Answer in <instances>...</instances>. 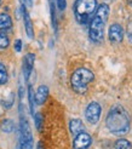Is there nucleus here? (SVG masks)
<instances>
[{
    "mask_svg": "<svg viewBox=\"0 0 132 149\" xmlns=\"http://www.w3.org/2000/svg\"><path fill=\"white\" fill-rule=\"evenodd\" d=\"M34 116V123H35V127L38 131H41L42 129V124H44V118L41 113H36L33 115Z\"/></svg>",
    "mask_w": 132,
    "mask_h": 149,
    "instance_id": "obj_18",
    "label": "nucleus"
},
{
    "mask_svg": "<svg viewBox=\"0 0 132 149\" xmlns=\"http://www.w3.org/2000/svg\"><path fill=\"white\" fill-rule=\"evenodd\" d=\"M69 130L73 135L76 136L79 133L85 132V125L83 124L81 120H79V119H73L69 123Z\"/></svg>",
    "mask_w": 132,
    "mask_h": 149,
    "instance_id": "obj_12",
    "label": "nucleus"
},
{
    "mask_svg": "<svg viewBox=\"0 0 132 149\" xmlns=\"http://www.w3.org/2000/svg\"><path fill=\"white\" fill-rule=\"evenodd\" d=\"M97 7V0H75L74 3V16L78 23L87 24L92 19Z\"/></svg>",
    "mask_w": 132,
    "mask_h": 149,
    "instance_id": "obj_3",
    "label": "nucleus"
},
{
    "mask_svg": "<svg viewBox=\"0 0 132 149\" xmlns=\"http://www.w3.org/2000/svg\"><path fill=\"white\" fill-rule=\"evenodd\" d=\"M21 50H22V41L19 39H17L16 41H15V51L21 52Z\"/></svg>",
    "mask_w": 132,
    "mask_h": 149,
    "instance_id": "obj_22",
    "label": "nucleus"
},
{
    "mask_svg": "<svg viewBox=\"0 0 132 149\" xmlns=\"http://www.w3.org/2000/svg\"><path fill=\"white\" fill-rule=\"evenodd\" d=\"M106 126L116 136L126 135L130 130V116L121 106L113 107L106 118Z\"/></svg>",
    "mask_w": 132,
    "mask_h": 149,
    "instance_id": "obj_1",
    "label": "nucleus"
},
{
    "mask_svg": "<svg viewBox=\"0 0 132 149\" xmlns=\"http://www.w3.org/2000/svg\"><path fill=\"white\" fill-rule=\"evenodd\" d=\"M12 27V19L7 13H0V32L5 33Z\"/></svg>",
    "mask_w": 132,
    "mask_h": 149,
    "instance_id": "obj_13",
    "label": "nucleus"
},
{
    "mask_svg": "<svg viewBox=\"0 0 132 149\" xmlns=\"http://www.w3.org/2000/svg\"><path fill=\"white\" fill-rule=\"evenodd\" d=\"M28 98H29V108H31V113H32V115H34V95H33L32 86L28 87Z\"/></svg>",
    "mask_w": 132,
    "mask_h": 149,
    "instance_id": "obj_19",
    "label": "nucleus"
},
{
    "mask_svg": "<svg viewBox=\"0 0 132 149\" xmlns=\"http://www.w3.org/2000/svg\"><path fill=\"white\" fill-rule=\"evenodd\" d=\"M34 61H35V55L34 54H27L23 58V64H22V69H23V75L26 81H28L29 77L32 74L33 67H34Z\"/></svg>",
    "mask_w": 132,
    "mask_h": 149,
    "instance_id": "obj_9",
    "label": "nucleus"
},
{
    "mask_svg": "<svg viewBox=\"0 0 132 149\" xmlns=\"http://www.w3.org/2000/svg\"><path fill=\"white\" fill-rule=\"evenodd\" d=\"M47 96H49V87L46 85H40L35 92V96H34L35 103L41 106V104H44L45 101L47 100Z\"/></svg>",
    "mask_w": 132,
    "mask_h": 149,
    "instance_id": "obj_11",
    "label": "nucleus"
},
{
    "mask_svg": "<svg viewBox=\"0 0 132 149\" xmlns=\"http://www.w3.org/2000/svg\"><path fill=\"white\" fill-rule=\"evenodd\" d=\"M7 79H9V75H7V70L6 67L0 63V85H4L7 83Z\"/></svg>",
    "mask_w": 132,
    "mask_h": 149,
    "instance_id": "obj_17",
    "label": "nucleus"
},
{
    "mask_svg": "<svg viewBox=\"0 0 132 149\" xmlns=\"http://www.w3.org/2000/svg\"><path fill=\"white\" fill-rule=\"evenodd\" d=\"M101 111H102V108L99 104L97 102H91L89 106L86 107V110H85L86 120L92 125L97 124L99 120V116H101Z\"/></svg>",
    "mask_w": 132,
    "mask_h": 149,
    "instance_id": "obj_6",
    "label": "nucleus"
},
{
    "mask_svg": "<svg viewBox=\"0 0 132 149\" xmlns=\"http://www.w3.org/2000/svg\"><path fill=\"white\" fill-rule=\"evenodd\" d=\"M94 79L93 73L87 68H79L72 74L70 84L76 93H85L87 86Z\"/></svg>",
    "mask_w": 132,
    "mask_h": 149,
    "instance_id": "obj_4",
    "label": "nucleus"
},
{
    "mask_svg": "<svg viewBox=\"0 0 132 149\" xmlns=\"http://www.w3.org/2000/svg\"><path fill=\"white\" fill-rule=\"evenodd\" d=\"M108 36H109V40L110 42L114 44H119L124 39V29L120 24L118 23H114L109 27V32H108Z\"/></svg>",
    "mask_w": 132,
    "mask_h": 149,
    "instance_id": "obj_8",
    "label": "nucleus"
},
{
    "mask_svg": "<svg viewBox=\"0 0 132 149\" xmlns=\"http://www.w3.org/2000/svg\"><path fill=\"white\" fill-rule=\"evenodd\" d=\"M109 16V6L107 4H101L96 12H94L93 17L90 22V39L93 42H102L103 41V34H104V27L106 22Z\"/></svg>",
    "mask_w": 132,
    "mask_h": 149,
    "instance_id": "obj_2",
    "label": "nucleus"
},
{
    "mask_svg": "<svg viewBox=\"0 0 132 149\" xmlns=\"http://www.w3.org/2000/svg\"><path fill=\"white\" fill-rule=\"evenodd\" d=\"M92 143V138L89 133L81 132L75 136L74 142H73V147L74 149H87Z\"/></svg>",
    "mask_w": 132,
    "mask_h": 149,
    "instance_id": "obj_7",
    "label": "nucleus"
},
{
    "mask_svg": "<svg viewBox=\"0 0 132 149\" xmlns=\"http://www.w3.org/2000/svg\"><path fill=\"white\" fill-rule=\"evenodd\" d=\"M18 149H32L33 148V136L31 132V127L27 121V119L21 115L19 123V139H18Z\"/></svg>",
    "mask_w": 132,
    "mask_h": 149,
    "instance_id": "obj_5",
    "label": "nucleus"
},
{
    "mask_svg": "<svg viewBox=\"0 0 132 149\" xmlns=\"http://www.w3.org/2000/svg\"><path fill=\"white\" fill-rule=\"evenodd\" d=\"M126 1H127V4H129L131 7H132V0H126Z\"/></svg>",
    "mask_w": 132,
    "mask_h": 149,
    "instance_id": "obj_26",
    "label": "nucleus"
},
{
    "mask_svg": "<svg viewBox=\"0 0 132 149\" xmlns=\"http://www.w3.org/2000/svg\"><path fill=\"white\" fill-rule=\"evenodd\" d=\"M22 12H23V21H24V28H26L27 35H28L29 39H33L34 38V28H33V23H32L31 16H29L28 11L26 10L24 4H22Z\"/></svg>",
    "mask_w": 132,
    "mask_h": 149,
    "instance_id": "obj_10",
    "label": "nucleus"
},
{
    "mask_svg": "<svg viewBox=\"0 0 132 149\" xmlns=\"http://www.w3.org/2000/svg\"><path fill=\"white\" fill-rule=\"evenodd\" d=\"M36 149H44V144H42V142H39V143H38V147H36Z\"/></svg>",
    "mask_w": 132,
    "mask_h": 149,
    "instance_id": "obj_24",
    "label": "nucleus"
},
{
    "mask_svg": "<svg viewBox=\"0 0 132 149\" xmlns=\"http://www.w3.org/2000/svg\"><path fill=\"white\" fill-rule=\"evenodd\" d=\"M10 45V40L7 38V35L5 33L0 32V49H6Z\"/></svg>",
    "mask_w": 132,
    "mask_h": 149,
    "instance_id": "obj_20",
    "label": "nucleus"
},
{
    "mask_svg": "<svg viewBox=\"0 0 132 149\" xmlns=\"http://www.w3.org/2000/svg\"><path fill=\"white\" fill-rule=\"evenodd\" d=\"M50 3V12H51V22H52V28L55 33H57V18H56V11H55V4L53 0H49Z\"/></svg>",
    "mask_w": 132,
    "mask_h": 149,
    "instance_id": "obj_16",
    "label": "nucleus"
},
{
    "mask_svg": "<svg viewBox=\"0 0 132 149\" xmlns=\"http://www.w3.org/2000/svg\"><path fill=\"white\" fill-rule=\"evenodd\" d=\"M0 4H1V0H0Z\"/></svg>",
    "mask_w": 132,
    "mask_h": 149,
    "instance_id": "obj_27",
    "label": "nucleus"
},
{
    "mask_svg": "<svg viewBox=\"0 0 132 149\" xmlns=\"http://www.w3.org/2000/svg\"><path fill=\"white\" fill-rule=\"evenodd\" d=\"M27 4H28L29 6H32V4H33V0H27Z\"/></svg>",
    "mask_w": 132,
    "mask_h": 149,
    "instance_id": "obj_25",
    "label": "nucleus"
},
{
    "mask_svg": "<svg viewBox=\"0 0 132 149\" xmlns=\"http://www.w3.org/2000/svg\"><path fill=\"white\" fill-rule=\"evenodd\" d=\"M56 4L61 11H64L65 7H67V0H56Z\"/></svg>",
    "mask_w": 132,
    "mask_h": 149,
    "instance_id": "obj_21",
    "label": "nucleus"
},
{
    "mask_svg": "<svg viewBox=\"0 0 132 149\" xmlns=\"http://www.w3.org/2000/svg\"><path fill=\"white\" fill-rule=\"evenodd\" d=\"M127 36H129V40L132 42V22H130L127 26Z\"/></svg>",
    "mask_w": 132,
    "mask_h": 149,
    "instance_id": "obj_23",
    "label": "nucleus"
},
{
    "mask_svg": "<svg viewBox=\"0 0 132 149\" xmlns=\"http://www.w3.org/2000/svg\"><path fill=\"white\" fill-rule=\"evenodd\" d=\"M0 129L5 133H10L16 129V125H15L13 120H11V119H4L1 124H0Z\"/></svg>",
    "mask_w": 132,
    "mask_h": 149,
    "instance_id": "obj_14",
    "label": "nucleus"
},
{
    "mask_svg": "<svg viewBox=\"0 0 132 149\" xmlns=\"http://www.w3.org/2000/svg\"><path fill=\"white\" fill-rule=\"evenodd\" d=\"M114 147H115V149H132L131 142H130V141H127V139H125V138L116 139Z\"/></svg>",
    "mask_w": 132,
    "mask_h": 149,
    "instance_id": "obj_15",
    "label": "nucleus"
}]
</instances>
